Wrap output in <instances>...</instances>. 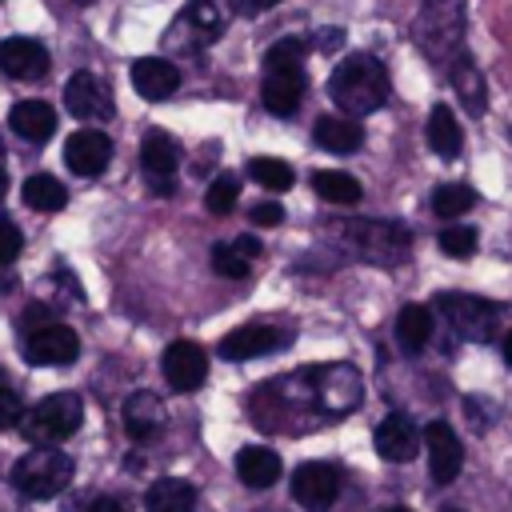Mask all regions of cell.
<instances>
[{
    "label": "cell",
    "mask_w": 512,
    "mask_h": 512,
    "mask_svg": "<svg viewBox=\"0 0 512 512\" xmlns=\"http://www.w3.org/2000/svg\"><path fill=\"white\" fill-rule=\"evenodd\" d=\"M428 144L444 160H456L460 156V124H456V112L448 104H436L428 112Z\"/></svg>",
    "instance_id": "cell-25"
},
{
    "label": "cell",
    "mask_w": 512,
    "mask_h": 512,
    "mask_svg": "<svg viewBox=\"0 0 512 512\" xmlns=\"http://www.w3.org/2000/svg\"><path fill=\"white\" fill-rule=\"evenodd\" d=\"M412 32L432 64L452 68V60L464 52V0H424Z\"/></svg>",
    "instance_id": "cell-2"
},
{
    "label": "cell",
    "mask_w": 512,
    "mask_h": 512,
    "mask_svg": "<svg viewBox=\"0 0 512 512\" xmlns=\"http://www.w3.org/2000/svg\"><path fill=\"white\" fill-rule=\"evenodd\" d=\"M0 72L12 80H40L48 72V52L32 36H8L0 44Z\"/></svg>",
    "instance_id": "cell-16"
},
{
    "label": "cell",
    "mask_w": 512,
    "mask_h": 512,
    "mask_svg": "<svg viewBox=\"0 0 512 512\" xmlns=\"http://www.w3.org/2000/svg\"><path fill=\"white\" fill-rule=\"evenodd\" d=\"M248 176L256 180V184H264L268 192H284V188H292V168L284 164V160H276V156H256V160H248Z\"/></svg>",
    "instance_id": "cell-31"
},
{
    "label": "cell",
    "mask_w": 512,
    "mask_h": 512,
    "mask_svg": "<svg viewBox=\"0 0 512 512\" xmlns=\"http://www.w3.org/2000/svg\"><path fill=\"white\" fill-rule=\"evenodd\" d=\"M140 164H144L152 188H160V196H168V192H172V172H176V164H180L176 140H172L168 132H148L144 144H140Z\"/></svg>",
    "instance_id": "cell-17"
},
{
    "label": "cell",
    "mask_w": 512,
    "mask_h": 512,
    "mask_svg": "<svg viewBox=\"0 0 512 512\" xmlns=\"http://www.w3.org/2000/svg\"><path fill=\"white\" fill-rule=\"evenodd\" d=\"M64 200H68V192H64V184L56 176H44L40 172V176H28L24 180V204L36 208V212H60Z\"/></svg>",
    "instance_id": "cell-28"
},
{
    "label": "cell",
    "mask_w": 512,
    "mask_h": 512,
    "mask_svg": "<svg viewBox=\"0 0 512 512\" xmlns=\"http://www.w3.org/2000/svg\"><path fill=\"white\" fill-rule=\"evenodd\" d=\"M272 4H280V0H232V8H236V12H244V16H256V12L272 8Z\"/></svg>",
    "instance_id": "cell-40"
},
{
    "label": "cell",
    "mask_w": 512,
    "mask_h": 512,
    "mask_svg": "<svg viewBox=\"0 0 512 512\" xmlns=\"http://www.w3.org/2000/svg\"><path fill=\"white\" fill-rule=\"evenodd\" d=\"M236 196H240V180L224 172V176H216V180L208 184V196H204V204H208V212L224 216V212H232V208H236Z\"/></svg>",
    "instance_id": "cell-34"
},
{
    "label": "cell",
    "mask_w": 512,
    "mask_h": 512,
    "mask_svg": "<svg viewBox=\"0 0 512 512\" xmlns=\"http://www.w3.org/2000/svg\"><path fill=\"white\" fill-rule=\"evenodd\" d=\"M416 448H420V432H416V424H412L408 416L392 412V416L380 420V428H376V452H380L384 460L408 464V460L416 456Z\"/></svg>",
    "instance_id": "cell-18"
},
{
    "label": "cell",
    "mask_w": 512,
    "mask_h": 512,
    "mask_svg": "<svg viewBox=\"0 0 512 512\" xmlns=\"http://www.w3.org/2000/svg\"><path fill=\"white\" fill-rule=\"evenodd\" d=\"M440 248H444L448 256H456V260L472 256V252H476V228H468V224H448V228L440 232Z\"/></svg>",
    "instance_id": "cell-35"
},
{
    "label": "cell",
    "mask_w": 512,
    "mask_h": 512,
    "mask_svg": "<svg viewBox=\"0 0 512 512\" xmlns=\"http://www.w3.org/2000/svg\"><path fill=\"white\" fill-rule=\"evenodd\" d=\"M80 352V340L72 328L64 324H40L32 328L28 344H24V360L28 364H40V368H56V364H72Z\"/></svg>",
    "instance_id": "cell-9"
},
{
    "label": "cell",
    "mask_w": 512,
    "mask_h": 512,
    "mask_svg": "<svg viewBox=\"0 0 512 512\" xmlns=\"http://www.w3.org/2000/svg\"><path fill=\"white\" fill-rule=\"evenodd\" d=\"M212 268H216L220 276H228V280H244V276L252 272V256H244L236 240H232V244H216V248H212Z\"/></svg>",
    "instance_id": "cell-32"
},
{
    "label": "cell",
    "mask_w": 512,
    "mask_h": 512,
    "mask_svg": "<svg viewBox=\"0 0 512 512\" xmlns=\"http://www.w3.org/2000/svg\"><path fill=\"white\" fill-rule=\"evenodd\" d=\"M4 188H8V176H4V168H0V196H4Z\"/></svg>",
    "instance_id": "cell-47"
},
{
    "label": "cell",
    "mask_w": 512,
    "mask_h": 512,
    "mask_svg": "<svg viewBox=\"0 0 512 512\" xmlns=\"http://www.w3.org/2000/svg\"><path fill=\"white\" fill-rule=\"evenodd\" d=\"M380 512H412V508H404V504H392V508H380Z\"/></svg>",
    "instance_id": "cell-46"
},
{
    "label": "cell",
    "mask_w": 512,
    "mask_h": 512,
    "mask_svg": "<svg viewBox=\"0 0 512 512\" xmlns=\"http://www.w3.org/2000/svg\"><path fill=\"white\" fill-rule=\"evenodd\" d=\"M472 204H476V192H472L468 184H440V188L432 192V212L444 216V220L464 216Z\"/></svg>",
    "instance_id": "cell-30"
},
{
    "label": "cell",
    "mask_w": 512,
    "mask_h": 512,
    "mask_svg": "<svg viewBox=\"0 0 512 512\" xmlns=\"http://www.w3.org/2000/svg\"><path fill=\"white\" fill-rule=\"evenodd\" d=\"M84 420V404L76 392H52L40 404H32V412H24L20 428L32 444H60L68 440Z\"/></svg>",
    "instance_id": "cell-4"
},
{
    "label": "cell",
    "mask_w": 512,
    "mask_h": 512,
    "mask_svg": "<svg viewBox=\"0 0 512 512\" xmlns=\"http://www.w3.org/2000/svg\"><path fill=\"white\" fill-rule=\"evenodd\" d=\"M448 76H452V88H456V96L464 100V108H468L472 116H480V112H484V80H480L476 64L468 60V52H460V56L452 60Z\"/></svg>",
    "instance_id": "cell-26"
},
{
    "label": "cell",
    "mask_w": 512,
    "mask_h": 512,
    "mask_svg": "<svg viewBox=\"0 0 512 512\" xmlns=\"http://www.w3.org/2000/svg\"><path fill=\"white\" fill-rule=\"evenodd\" d=\"M164 424V404L156 392H132L124 400V432L132 440H152Z\"/></svg>",
    "instance_id": "cell-20"
},
{
    "label": "cell",
    "mask_w": 512,
    "mask_h": 512,
    "mask_svg": "<svg viewBox=\"0 0 512 512\" xmlns=\"http://www.w3.org/2000/svg\"><path fill=\"white\" fill-rule=\"evenodd\" d=\"M44 316H48V312H44L40 304H28V308H24V324H28V328H40V324H48Z\"/></svg>",
    "instance_id": "cell-41"
},
{
    "label": "cell",
    "mask_w": 512,
    "mask_h": 512,
    "mask_svg": "<svg viewBox=\"0 0 512 512\" xmlns=\"http://www.w3.org/2000/svg\"><path fill=\"white\" fill-rule=\"evenodd\" d=\"M304 96V64H288V68H264V88L260 100L272 116H292L296 104Z\"/></svg>",
    "instance_id": "cell-14"
},
{
    "label": "cell",
    "mask_w": 512,
    "mask_h": 512,
    "mask_svg": "<svg viewBox=\"0 0 512 512\" xmlns=\"http://www.w3.org/2000/svg\"><path fill=\"white\" fill-rule=\"evenodd\" d=\"M20 248H24L20 228H16L8 216H0V264H12V260L20 256Z\"/></svg>",
    "instance_id": "cell-37"
},
{
    "label": "cell",
    "mask_w": 512,
    "mask_h": 512,
    "mask_svg": "<svg viewBox=\"0 0 512 512\" xmlns=\"http://www.w3.org/2000/svg\"><path fill=\"white\" fill-rule=\"evenodd\" d=\"M444 512H460V508H444Z\"/></svg>",
    "instance_id": "cell-50"
},
{
    "label": "cell",
    "mask_w": 512,
    "mask_h": 512,
    "mask_svg": "<svg viewBox=\"0 0 512 512\" xmlns=\"http://www.w3.org/2000/svg\"><path fill=\"white\" fill-rule=\"evenodd\" d=\"M280 472H284V464H280V456H276L272 448L248 444V448L236 452V476H240L248 488H272V484L280 480Z\"/></svg>",
    "instance_id": "cell-21"
},
{
    "label": "cell",
    "mask_w": 512,
    "mask_h": 512,
    "mask_svg": "<svg viewBox=\"0 0 512 512\" xmlns=\"http://www.w3.org/2000/svg\"><path fill=\"white\" fill-rule=\"evenodd\" d=\"M312 376V400L320 412L340 416L360 404V372L348 364H328V368H308Z\"/></svg>",
    "instance_id": "cell-6"
},
{
    "label": "cell",
    "mask_w": 512,
    "mask_h": 512,
    "mask_svg": "<svg viewBox=\"0 0 512 512\" xmlns=\"http://www.w3.org/2000/svg\"><path fill=\"white\" fill-rule=\"evenodd\" d=\"M88 512H128V508H124L120 500H112V496H100V500H96Z\"/></svg>",
    "instance_id": "cell-43"
},
{
    "label": "cell",
    "mask_w": 512,
    "mask_h": 512,
    "mask_svg": "<svg viewBox=\"0 0 512 512\" xmlns=\"http://www.w3.org/2000/svg\"><path fill=\"white\" fill-rule=\"evenodd\" d=\"M72 4H92V0H72Z\"/></svg>",
    "instance_id": "cell-48"
},
{
    "label": "cell",
    "mask_w": 512,
    "mask_h": 512,
    "mask_svg": "<svg viewBox=\"0 0 512 512\" xmlns=\"http://www.w3.org/2000/svg\"><path fill=\"white\" fill-rule=\"evenodd\" d=\"M288 340H292V328L256 320V324H240V328H232V332L220 340V356H224V360H252V356L280 352Z\"/></svg>",
    "instance_id": "cell-7"
},
{
    "label": "cell",
    "mask_w": 512,
    "mask_h": 512,
    "mask_svg": "<svg viewBox=\"0 0 512 512\" xmlns=\"http://www.w3.org/2000/svg\"><path fill=\"white\" fill-rule=\"evenodd\" d=\"M112 160V140L96 128H80L64 140V164L76 172V176H100Z\"/></svg>",
    "instance_id": "cell-13"
},
{
    "label": "cell",
    "mask_w": 512,
    "mask_h": 512,
    "mask_svg": "<svg viewBox=\"0 0 512 512\" xmlns=\"http://www.w3.org/2000/svg\"><path fill=\"white\" fill-rule=\"evenodd\" d=\"M504 360H508V364H512V332H508V336H504Z\"/></svg>",
    "instance_id": "cell-45"
},
{
    "label": "cell",
    "mask_w": 512,
    "mask_h": 512,
    "mask_svg": "<svg viewBox=\"0 0 512 512\" xmlns=\"http://www.w3.org/2000/svg\"><path fill=\"white\" fill-rule=\"evenodd\" d=\"M184 20H188L204 40H216V36L224 32V12H220L212 0H192L188 12H184Z\"/></svg>",
    "instance_id": "cell-33"
},
{
    "label": "cell",
    "mask_w": 512,
    "mask_h": 512,
    "mask_svg": "<svg viewBox=\"0 0 512 512\" xmlns=\"http://www.w3.org/2000/svg\"><path fill=\"white\" fill-rule=\"evenodd\" d=\"M180 84V72L176 64L160 60V56H140L132 64V88L144 96V100H168Z\"/></svg>",
    "instance_id": "cell-19"
},
{
    "label": "cell",
    "mask_w": 512,
    "mask_h": 512,
    "mask_svg": "<svg viewBox=\"0 0 512 512\" xmlns=\"http://www.w3.org/2000/svg\"><path fill=\"white\" fill-rule=\"evenodd\" d=\"M0 384H4V372H0Z\"/></svg>",
    "instance_id": "cell-51"
},
{
    "label": "cell",
    "mask_w": 512,
    "mask_h": 512,
    "mask_svg": "<svg viewBox=\"0 0 512 512\" xmlns=\"http://www.w3.org/2000/svg\"><path fill=\"white\" fill-rule=\"evenodd\" d=\"M292 496H296L300 508L324 512L340 496V472L332 464H324V460H308V464H300L292 472Z\"/></svg>",
    "instance_id": "cell-8"
},
{
    "label": "cell",
    "mask_w": 512,
    "mask_h": 512,
    "mask_svg": "<svg viewBox=\"0 0 512 512\" xmlns=\"http://www.w3.org/2000/svg\"><path fill=\"white\" fill-rule=\"evenodd\" d=\"M236 244H240L244 256H260V240L256 236H236Z\"/></svg>",
    "instance_id": "cell-44"
},
{
    "label": "cell",
    "mask_w": 512,
    "mask_h": 512,
    "mask_svg": "<svg viewBox=\"0 0 512 512\" xmlns=\"http://www.w3.org/2000/svg\"><path fill=\"white\" fill-rule=\"evenodd\" d=\"M432 336V312L424 304H404L396 316V340L404 352H420Z\"/></svg>",
    "instance_id": "cell-27"
},
{
    "label": "cell",
    "mask_w": 512,
    "mask_h": 512,
    "mask_svg": "<svg viewBox=\"0 0 512 512\" xmlns=\"http://www.w3.org/2000/svg\"><path fill=\"white\" fill-rule=\"evenodd\" d=\"M432 304H436V312L452 324L456 336L476 340V344H484V340L496 336L500 304H492V300H484V296H468V292H440Z\"/></svg>",
    "instance_id": "cell-5"
},
{
    "label": "cell",
    "mask_w": 512,
    "mask_h": 512,
    "mask_svg": "<svg viewBox=\"0 0 512 512\" xmlns=\"http://www.w3.org/2000/svg\"><path fill=\"white\" fill-rule=\"evenodd\" d=\"M0 160H4V144H0Z\"/></svg>",
    "instance_id": "cell-49"
},
{
    "label": "cell",
    "mask_w": 512,
    "mask_h": 512,
    "mask_svg": "<svg viewBox=\"0 0 512 512\" xmlns=\"http://www.w3.org/2000/svg\"><path fill=\"white\" fill-rule=\"evenodd\" d=\"M20 420H24V404H20V396H16L12 388L0 384V432H4V428H16Z\"/></svg>",
    "instance_id": "cell-38"
},
{
    "label": "cell",
    "mask_w": 512,
    "mask_h": 512,
    "mask_svg": "<svg viewBox=\"0 0 512 512\" xmlns=\"http://www.w3.org/2000/svg\"><path fill=\"white\" fill-rule=\"evenodd\" d=\"M8 124H12L16 136L40 144V140H48V136L56 132V112H52L44 100H20V104L8 112Z\"/></svg>",
    "instance_id": "cell-22"
},
{
    "label": "cell",
    "mask_w": 512,
    "mask_h": 512,
    "mask_svg": "<svg viewBox=\"0 0 512 512\" xmlns=\"http://www.w3.org/2000/svg\"><path fill=\"white\" fill-rule=\"evenodd\" d=\"M316 144L328 152H356L364 144V128L352 116H320L316 120Z\"/></svg>",
    "instance_id": "cell-24"
},
{
    "label": "cell",
    "mask_w": 512,
    "mask_h": 512,
    "mask_svg": "<svg viewBox=\"0 0 512 512\" xmlns=\"http://www.w3.org/2000/svg\"><path fill=\"white\" fill-rule=\"evenodd\" d=\"M68 480H72V456L60 452V448H48V444L24 452L12 468V484L28 500H48V496L64 492Z\"/></svg>",
    "instance_id": "cell-3"
},
{
    "label": "cell",
    "mask_w": 512,
    "mask_h": 512,
    "mask_svg": "<svg viewBox=\"0 0 512 512\" xmlns=\"http://www.w3.org/2000/svg\"><path fill=\"white\" fill-rule=\"evenodd\" d=\"M312 188L328 200V204H356L360 200V180L348 176V172H336V168H324L312 176Z\"/></svg>",
    "instance_id": "cell-29"
},
{
    "label": "cell",
    "mask_w": 512,
    "mask_h": 512,
    "mask_svg": "<svg viewBox=\"0 0 512 512\" xmlns=\"http://www.w3.org/2000/svg\"><path fill=\"white\" fill-rule=\"evenodd\" d=\"M424 444H428V472H432V480L436 484H452L460 476V464H464L460 436L444 420H432L424 428Z\"/></svg>",
    "instance_id": "cell-12"
},
{
    "label": "cell",
    "mask_w": 512,
    "mask_h": 512,
    "mask_svg": "<svg viewBox=\"0 0 512 512\" xmlns=\"http://www.w3.org/2000/svg\"><path fill=\"white\" fill-rule=\"evenodd\" d=\"M148 512H192L196 508V488L180 476H164L144 492Z\"/></svg>",
    "instance_id": "cell-23"
},
{
    "label": "cell",
    "mask_w": 512,
    "mask_h": 512,
    "mask_svg": "<svg viewBox=\"0 0 512 512\" xmlns=\"http://www.w3.org/2000/svg\"><path fill=\"white\" fill-rule=\"evenodd\" d=\"M288 64H304V40L284 36L264 52V68H288Z\"/></svg>",
    "instance_id": "cell-36"
},
{
    "label": "cell",
    "mask_w": 512,
    "mask_h": 512,
    "mask_svg": "<svg viewBox=\"0 0 512 512\" xmlns=\"http://www.w3.org/2000/svg\"><path fill=\"white\" fill-rule=\"evenodd\" d=\"M348 236H352V244H356L368 260H400L404 248H408V236H404V228H396V224L356 220V224L348 228Z\"/></svg>",
    "instance_id": "cell-15"
},
{
    "label": "cell",
    "mask_w": 512,
    "mask_h": 512,
    "mask_svg": "<svg viewBox=\"0 0 512 512\" xmlns=\"http://www.w3.org/2000/svg\"><path fill=\"white\" fill-rule=\"evenodd\" d=\"M16 492H20L16 484H12V488L0 484V512H16Z\"/></svg>",
    "instance_id": "cell-42"
},
{
    "label": "cell",
    "mask_w": 512,
    "mask_h": 512,
    "mask_svg": "<svg viewBox=\"0 0 512 512\" xmlns=\"http://www.w3.org/2000/svg\"><path fill=\"white\" fill-rule=\"evenodd\" d=\"M280 220H284V208H280L276 200H260V204H252V224L272 228V224H280Z\"/></svg>",
    "instance_id": "cell-39"
},
{
    "label": "cell",
    "mask_w": 512,
    "mask_h": 512,
    "mask_svg": "<svg viewBox=\"0 0 512 512\" xmlns=\"http://www.w3.org/2000/svg\"><path fill=\"white\" fill-rule=\"evenodd\" d=\"M64 108L76 120H108L112 116V92L96 72H76L64 84Z\"/></svg>",
    "instance_id": "cell-10"
},
{
    "label": "cell",
    "mask_w": 512,
    "mask_h": 512,
    "mask_svg": "<svg viewBox=\"0 0 512 512\" xmlns=\"http://www.w3.org/2000/svg\"><path fill=\"white\" fill-rule=\"evenodd\" d=\"M328 96L336 100V108H344L352 116H368L388 100V72L368 52L344 56L328 80Z\"/></svg>",
    "instance_id": "cell-1"
},
{
    "label": "cell",
    "mask_w": 512,
    "mask_h": 512,
    "mask_svg": "<svg viewBox=\"0 0 512 512\" xmlns=\"http://www.w3.org/2000/svg\"><path fill=\"white\" fill-rule=\"evenodd\" d=\"M208 376V356L196 340H172L168 352H164V380L176 388V392H192L200 388Z\"/></svg>",
    "instance_id": "cell-11"
}]
</instances>
